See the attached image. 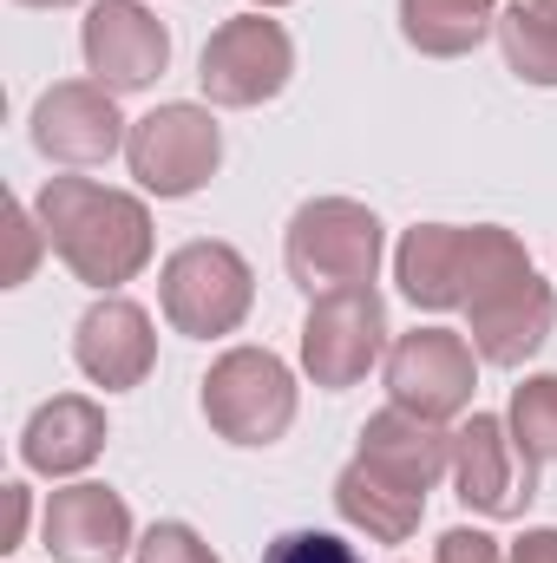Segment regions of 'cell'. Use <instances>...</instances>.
<instances>
[{
	"mask_svg": "<svg viewBox=\"0 0 557 563\" xmlns=\"http://www.w3.org/2000/svg\"><path fill=\"white\" fill-rule=\"evenodd\" d=\"M532 7H551V13H557V0H532Z\"/></svg>",
	"mask_w": 557,
	"mask_h": 563,
	"instance_id": "obj_30",
	"label": "cell"
},
{
	"mask_svg": "<svg viewBox=\"0 0 557 563\" xmlns=\"http://www.w3.org/2000/svg\"><path fill=\"white\" fill-rule=\"evenodd\" d=\"M288 73H295V46H288L282 20H270V13H237V20H223V26L210 33L204 59H197L204 99H210V106H237V112L276 99L282 86H288Z\"/></svg>",
	"mask_w": 557,
	"mask_h": 563,
	"instance_id": "obj_7",
	"label": "cell"
},
{
	"mask_svg": "<svg viewBox=\"0 0 557 563\" xmlns=\"http://www.w3.org/2000/svg\"><path fill=\"white\" fill-rule=\"evenodd\" d=\"M73 361H79V374H86L92 387H106V394L139 387L144 374H151V361H157L151 314H144L139 301H125V295L92 301V308L79 314V328H73Z\"/></svg>",
	"mask_w": 557,
	"mask_h": 563,
	"instance_id": "obj_13",
	"label": "cell"
},
{
	"mask_svg": "<svg viewBox=\"0 0 557 563\" xmlns=\"http://www.w3.org/2000/svg\"><path fill=\"white\" fill-rule=\"evenodd\" d=\"M433 563H505V558H499V544H492L485 531H466V525H459V531L439 538V558Z\"/></svg>",
	"mask_w": 557,
	"mask_h": 563,
	"instance_id": "obj_25",
	"label": "cell"
},
{
	"mask_svg": "<svg viewBox=\"0 0 557 563\" xmlns=\"http://www.w3.org/2000/svg\"><path fill=\"white\" fill-rule=\"evenodd\" d=\"M466 321H472V354L492 361V367H525L545 341H551L557 321V295L551 282H538V269H518V276L492 282L466 301Z\"/></svg>",
	"mask_w": 557,
	"mask_h": 563,
	"instance_id": "obj_11",
	"label": "cell"
},
{
	"mask_svg": "<svg viewBox=\"0 0 557 563\" xmlns=\"http://www.w3.org/2000/svg\"><path fill=\"white\" fill-rule=\"evenodd\" d=\"M46 250L92 288H119L151 263V210L92 177H53L33 203Z\"/></svg>",
	"mask_w": 557,
	"mask_h": 563,
	"instance_id": "obj_1",
	"label": "cell"
},
{
	"mask_svg": "<svg viewBox=\"0 0 557 563\" xmlns=\"http://www.w3.org/2000/svg\"><path fill=\"white\" fill-rule=\"evenodd\" d=\"M505 563H557V531H525Z\"/></svg>",
	"mask_w": 557,
	"mask_h": 563,
	"instance_id": "obj_26",
	"label": "cell"
},
{
	"mask_svg": "<svg viewBox=\"0 0 557 563\" xmlns=\"http://www.w3.org/2000/svg\"><path fill=\"white\" fill-rule=\"evenodd\" d=\"M361 459L374 472H387L407 492H433L439 472H452V439L439 432V420H419L407 407H387L361 426Z\"/></svg>",
	"mask_w": 557,
	"mask_h": 563,
	"instance_id": "obj_16",
	"label": "cell"
},
{
	"mask_svg": "<svg viewBox=\"0 0 557 563\" xmlns=\"http://www.w3.org/2000/svg\"><path fill=\"white\" fill-rule=\"evenodd\" d=\"M387 354V308L374 295V282L361 288H328L308 301V321H302V367L315 387L341 394L354 380H368V367Z\"/></svg>",
	"mask_w": 557,
	"mask_h": 563,
	"instance_id": "obj_5",
	"label": "cell"
},
{
	"mask_svg": "<svg viewBox=\"0 0 557 563\" xmlns=\"http://www.w3.org/2000/svg\"><path fill=\"white\" fill-rule=\"evenodd\" d=\"M452 485H459V505L479 518H525V505L538 498V465L518 452L505 420L472 413L452 432Z\"/></svg>",
	"mask_w": 557,
	"mask_h": 563,
	"instance_id": "obj_8",
	"label": "cell"
},
{
	"mask_svg": "<svg viewBox=\"0 0 557 563\" xmlns=\"http://www.w3.org/2000/svg\"><path fill=\"white\" fill-rule=\"evenodd\" d=\"M20 531H26V485H7V538H0V551H13Z\"/></svg>",
	"mask_w": 557,
	"mask_h": 563,
	"instance_id": "obj_27",
	"label": "cell"
},
{
	"mask_svg": "<svg viewBox=\"0 0 557 563\" xmlns=\"http://www.w3.org/2000/svg\"><path fill=\"white\" fill-rule=\"evenodd\" d=\"M499 53H505V66L525 79V86H557V13L551 7H532V0H518V7H499Z\"/></svg>",
	"mask_w": 557,
	"mask_h": 563,
	"instance_id": "obj_20",
	"label": "cell"
},
{
	"mask_svg": "<svg viewBox=\"0 0 557 563\" xmlns=\"http://www.w3.org/2000/svg\"><path fill=\"white\" fill-rule=\"evenodd\" d=\"M79 53H86V73L106 92H144L171 66V33L139 0H99L79 26Z\"/></svg>",
	"mask_w": 557,
	"mask_h": 563,
	"instance_id": "obj_10",
	"label": "cell"
},
{
	"mask_svg": "<svg viewBox=\"0 0 557 563\" xmlns=\"http://www.w3.org/2000/svg\"><path fill=\"white\" fill-rule=\"evenodd\" d=\"M20 7H73V0H20Z\"/></svg>",
	"mask_w": 557,
	"mask_h": 563,
	"instance_id": "obj_28",
	"label": "cell"
},
{
	"mask_svg": "<svg viewBox=\"0 0 557 563\" xmlns=\"http://www.w3.org/2000/svg\"><path fill=\"white\" fill-rule=\"evenodd\" d=\"M505 426L532 465H557V374H532L525 387H512Z\"/></svg>",
	"mask_w": 557,
	"mask_h": 563,
	"instance_id": "obj_21",
	"label": "cell"
},
{
	"mask_svg": "<svg viewBox=\"0 0 557 563\" xmlns=\"http://www.w3.org/2000/svg\"><path fill=\"white\" fill-rule=\"evenodd\" d=\"M479 269V223H419L394 250V282L414 308H466V288Z\"/></svg>",
	"mask_w": 557,
	"mask_h": 563,
	"instance_id": "obj_15",
	"label": "cell"
},
{
	"mask_svg": "<svg viewBox=\"0 0 557 563\" xmlns=\"http://www.w3.org/2000/svg\"><path fill=\"white\" fill-rule=\"evenodd\" d=\"M157 301H164V321L190 341L237 334L256 301V276L230 243H184L157 276Z\"/></svg>",
	"mask_w": 557,
	"mask_h": 563,
	"instance_id": "obj_4",
	"label": "cell"
},
{
	"mask_svg": "<svg viewBox=\"0 0 557 563\" xmlns=\"http://www.w3.org/2000/svg\"><path fill=\"white\" fill-rule=\"evenodd\" d=\"M335 505L354 531H368L374 544H407L419 531V511H426V492L394 485L387 472H374L368 459H354L341 478H335Z\"/></svg>",
	"mask_w": 557,
	"mask_h": 563,
	"instance_id": "obj_18",
	"label": "cell"
},
{
	"mask_svg": "<svg viewBox=\"0 0 557 563\" xmlns=\"http://www.w3.org/2000/svg\"><path fill=\"white\" fill-rule=\"evenodd\" d=\"M499 26V0H401V33L426 59H459Z\"/></svg>",
	"mask_w": 557,
	"mask_h": 563,
	"instance_id": "obj_19",
	"label": "cell"
},
{
	"mask_svg": "<svg viewBox=\"0 0 557 563\" xmlns=\"http://www.w3.org/2000/svg\"><path fill=\"white\" fill-rule=\"evenodd\" d=\"M139 563H223L190 525H151L139 538Z\"/></svg>",
	"mask_w": 557,
	"mask_h": 563,
	"instance_id": "obj_23",
	"label": "cell"
},
{
	"mask_svg": "<svg viewBox=\"0 0 557 563\" xmlns=\"http://www.w3.org/2000/svg\"><path fill=\"white\" fill-rule=\"evenodd\" d=\"M472 387H479L472 341H459L452 328H414L387 347V394H394V407H407L419 420L466 413Z\"/></svg>",
	"mask_w": 557,
	"mask_h": 563,
	"instance_id": "obj_9",
	"label": "cell"
},
{
	"mask_svg": "<svg viewBox=\"0 0 557 563\" xmlns=\"http://www.w3.org/2000/svg\"><path fill=\"white\" fill-rule=\"evenodd\" d=\"M125 164L151 197H197L223 164V132L204 106H157L132 125Z\"/></svg>",
	"mask_w": 557,
	"mask_h": 563,
	"instance_id": "obj_6",
	"label": "cell"
},
{
	"mask_svg": "<svg viewBox=\"0 0 557 563\" xmlns=\"http://www.w3.org/2000/svg\"><path fill=\"white\" fill-rule=\"evenodd\" d=\"M204 420L230 445H276L295 420V374L270 347H230L204 374Z\"/></svg>",
	"mask_w": 557,
	"mask_h": 563,
	"instance_id": "obj_3",
	"label": "cell"
},
{
	"mask_svg": "<svg viewBox=\"0 0 557 563\" xmlns=\"http://www.w3.org/2000/svg\"><path fill=\"white\" fill-rule=\"evenodd\" d=\"M263 563H368L354 544H341L335 531H282L263 551Z\"/></svg>",
	"mask_w": 557,
	"mask_h": 563,
	"instance_id": "obj_22",
	"label": "cell"
},
{
	"mask_svg": "<svg viewBox=\"0 0 557 563\" xmlns=\"http://www.w3.org/2000/svg\"><path fill=\"white\" fill-rule=\"evenodd\" d=\"M112 99L119 92H106L99 79H66V86L40 92V106H33V144L53 164H106L119 144L132 139Z\"/></svg>",
	"mask_w": 557,
	"mask_h": 563,
	"instance_id": "obj_12",
	"label": "cell"
},
{
	"mask_svg": "<svg viewBox=\"0 0 557 563\" xmlns=\"http://www.w3.org/2000/svg\"><path fill=\"white\" fill-rule=\"evenodd\" d=\"M288 276L308 295L328 288H361L381 269V217L354 197H315L288 217V243H282Z\"/></svg>",
	"mask_w": 557,
	"mask_h": 563,
	"instance_id": "obj_2",
	"label": "cell"
},
{
	"mask_svg": "<svg viewBox=\"0 0 557 563\" xmlns=\"http://www.w3.org/2000/svg\"><path fill=\"white\" fill-rule=\"evenodd\" d=\"M256 7H288V0H256Z\"/></svg>",
	"mask_w": 557,
	"mask_h": 563,
	"instance_id": "obj_29",
	"label": "cell"
},
{
	"mask_svg": "<svg viewBox=\"0 0 557 563\" xmlns=\"http://www.w3.org/2000/svg\"><path fill=\"white\" fill-rule=\"evenodd\" d=\"M40 531H46L53 563H119L125 551H139L132 544V511L106 485H66V492H53Z\"/></svg>",
	"mask_w": 557,
	"mask_h": 563,
	"instance_id": "obj_14",
	"label": "cell"
},
{
	"mask_svg": "<svg viewBox=\"0 0 557 563\" xmlns=\"http://www.w3.org/2000/svg\"><path fill=\"white\" fill-rule=\"evenodd\" d=\"M99 452H106V413H99L86 394L46 400V407L26 420V432H20V459H26L33 472H46V478H73V472H86Z\"/></svg>",
	"mask_w": 557,
	"mask_h": 563,
	"instance_id": "obj_17",
	"label": "cell"
},
{
	"mask_svg": "<svg viewBox=\"0 0 557 563\" xmlns=\"http://www.w3.org/2000/svg\"><path fill=\"white\" fill-rule=\"evenodd\" d=\"M7 236H13V256H7V288H20V282L33 276V256H40L46 230H40V217H26V210L13 203V210H7Z\"/></svg>",
	"mask_w": 557,
	"mask_h": 563,
	"instance_id": "obj_24",
	"label": "cell"
}]
</instances>
